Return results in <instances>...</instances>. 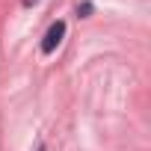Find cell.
Listing matches in <instances>:
<instances>
[{"label": "cell", "instance_id": "cell-1", "mask_svg": "<svg viewBox=\"0 0 151 151\" xmlns=\"http://www.w3.org/2000/svg\"><path fill=\"white\" fill-rule=\"evenodd\" d=\"M62 36H65V24H62V21H53L50 30H47L45 39H42V53H53L56 45L62 42Z\"/></svg>", "mask_w": 151, "mask_h": 151}]
</instances>
